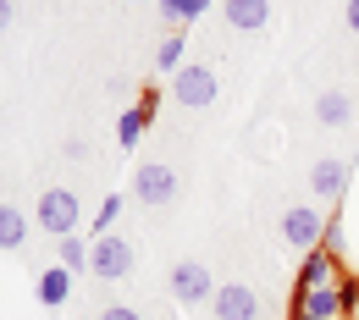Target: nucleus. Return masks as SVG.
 <instances>
[{
  "label": "nucleus",
  "mask_w": 359,
  "mask_h": 320,
  "mask_svg": "<svg viewBox=\"0 0 359 320\" xmlns=\"http://www.w3.org/2000/svg\"><path fill=\"white\" fill-rule=\"evenodd\" d=\"M222 17H226V28L255 34V28L271 22V0H222Z\"/></svg>",
  "instance_id": "10"
},
{
  "label": "nucleus",
  "mask_w": 359,
  "mask_h": 320,
  "mask_svg": "<svg viewBox=\"0 0 359 320\" xmlns=\"http://www.w3.org/2000/svg\"><path fill=\"white\" fill-rule=\"evenodd\" d=\"M182 55H188L182 34H166V45H161V55H155V67H161V72H182V67H188Z\"/></svg>",
  "instance_id": "17"
},
{
  "label": "nucleus",
  "mask_w": 359,
  "mask_h": 320,
  "mask_svg": "<svg viewBox=\"0 0 359 320\" xmlns=\"http://www.w3.org/2000/svg\"><path fill=\"white\" fill-rule=\"evenodd\" d=\"M210 309H216V320H255L260 315V298H255L249 281H222L216 298H210Z\"/></svg>",
  "instance_id": "8"
},
{
  "label": "nucleus",
  "mask_w": 359,
  "mask_h": 320,
  "mask_svg": "<svg viewBox=\"0 0 359 320\" xmlns=\"http://www.w3.org/2000/svg\"><path fill=\"white\" fill-rule=\"evenodd\" d=\"M11 28V0H0V34Z\"/></svg>",
  "instance_id": "22"
},
{
  "label": "nucleus",
  "mask_w": 359,
  "mask_h": 320,
  "mask_svg": "<svg viewBox=\"0 0 359 320\" xmlns=\"http://www.w3.org/2000/svg\"><path fill=\"white\" fill-rule=\"evenodd\" d=\"M320 237H326V216H320V204H293V210L282 216V243H287V249L310 254V249H320Z\"/></svg>",
  "instance_id": "4"
},
{
  "label": "nucleus",
  "mask_w": 359,
  "mask_h": 320,
  "mask_svg": "<svg viewBox=\"0 0 359 320\" xmlns=\"http://www.w3.org/2000/svg\"><path fill=\"white\" fill-rule=\"evenodd\" d=\"M67 298H72V271H67V265L39 271V304H45V309H61Z\"/></svg>",
  "instance_id": "11"
},
{
  "label": "nucleus",
  "mask_w": 359,
  "mask_h": 320,
  "mask_svg": "<svg viewBox=\"0 0 359 320\" xmlns=\"http://www.w3.org/2000/svg\"><path fill=\"white\" fill-rule=\"evenodd\" d=\"M138 111H144V116L155 122V111H161V94H155V89H144V94H138Z\"/></svg>",
  "instance_id": "20"
},
{
  "label": "nucleus",
  "mask_w": 359,
  "mask_h": 320,
  "mask_svg": "<svg viewBox=\"0 0 359 320\" xmlns=\"http://www.w3.org/2000/svg\"><path fill=\"white\" fill-rule=\"evenodd\" d=\"M116 216H122V193H105V199H100V210H94V232H111Z\"/></svg>",
  "instance_id": "18"
},
{
  "label": "nucleus",
  "mask_w": 359,
  "mask_h": 320,
  "mask_svg": "<svg viewBox=\"0 0 359 320\" xmlns=\"http://www.w3.org/2000/svg\"><path fill=\"white\" fill-rule=\"evenodd\" d=\"M177 172L166 166V160H138V172H133V199L138 204H172L177 199Z\"/></svg>",
  "instance_id": "3"
},
{
  "label": "nucleus",
  "mask_w": 359,
  "mask_h": 320,
  "mask_svg": "<svg viewBox=\"0 0 359 320\" xmlns=\"http://www.w3.org/2000/svg\"><path fill=\"white\" fill-rule=\"evenodd\" d=\"M348 315V271L332 249H310L293 276V320H343Z\"/></svg>",
  "instance_id": "1"
},
{
  "label": "nucleus",
  "mask_w": 359,
  "mask_h": 320,
  "mask_svg": "<svg viewBox=\"0 0 359 320\" xmlns=\"http://www.w3.org/2000/svg\"><path fill=\"white\" fill-rule=\"evenodd\" d=\"M94 320H144L138 309H128V304H111V309H100Z\"/></svg>",
  "instance_id": "19"
},
{
  "label": "nucleus",
  "mask_w": 359,
  "mask_h": 320,
  "mask_svg": "<svg viewBox=\"0 0 359 320\" xmlns=\"http://www.w3.org/2000/svg\"><path fill=\"white\" fill-rule=\"evenodd\" d=\"M348 116H354V99H348V94L326 89L315 99V122H320V127H348Z\"/></svg>",
  "instance_id": "12"
},
{
  "label": "nucleus",
  "mask_w": 359,
  "mask_h": 320,
  "mask_svg": "<svg viewBox=\"0 0 359 320\" xmlns=\"http://www.w3.org/2000/svg\"><path fill=\"white\" fill-rule=\"evenodd\" d=\"M343 17H348V28L359 34V0H348V11H343Z\"/></svg>",
  "instance_id": "21"
},
{
  "label": "nucleus",
  "mask_w": 359,
  "mask_h": 320,
  "mask_svg": "<svg viewBox=\"0 0 359 320\" xmlns=\"http://www.w3.org/2000/svg\"><path fill=\"white\" fill-rule=\"evenodd\" d=\"M287 320H293V315H287Z\"/></svg>",
  "instance_id": "23"
},
{
  "label": "nucleus",
  "mask_w": 359,
  "mask_h": 320,
  "mask_svg": "<svg viewBox=\"0 0 359 320\" xmlns=\"http://www.w3.org/2000/svg\"><path fill=\"white\" fill-rule=\"evenodd\" d=\"M144 127H149V116H144L138 105H128V111L116 116V138H122V149H133L138 138H144Z\"/></svg>",
  "instance_id": "15"
},
{
  "label": "nucleus",
  "mask_w": 359,
  "mask_h": 320,
  "mask_svg": "<svg viewBox=\"0 0 359 320\" xmlns=\"http://www.w3.org/2000/svg\"><path fill=\"white\" fill-rule=\"evenodd\" d=\"M55 249H61V265H67V271H89V243H83L78 232L55 237Z\"/></svg>",
  "instance_id": "14"
},
{
  "label": "nucleus",
  "mask_w": 359,
  "mask_h": 320,
  "mask_svg": "<svg viewBox=\"0 0 359 320\" xmlns=\"http://www.w3.org/2000/svg\"><path fill=\"white\" fill-rule=\"evenodd\" d=\"M133 243L128 237H116V232H100L89 243V276H100V281H122V276H133Z\"/></svg>",
  "instance_id": "2"
},
{
  "label": "nucleus",
  "mask_w": 359,
  "mask_h": 320,
  "mask_svg": "<svg viewBox=\"0 0 359 320\" xmlns=\"http://www.w3.org/2000/svg\"><path fill=\"white\" fill-rule=\"evenodd\" d=\"M199 11H210V0H161V17H166L172 28H182V22H194Z\"/></svg>",
  "instance_id": "16"
},
{
  "label": "nucleus",
  "mask_w": 359,
  "mask_h": 320,
  "mask_svg": "<svg viewBox=\"0 0 359 320\" xmlns=\"http://www.w3.org/2000/svg\"><path fill=\"white\" fill-rule=\"evenodd\" d=\"M22 237H28L22 210H17V204H0V249H22Z\"/></svg>",
  "instance_id": "13"
},
{
  "label": "nucleus",
  "mask_w": 359,
  "mask_h": 320,
  "mask_svg": "<svg viewBox=\"0 0 359 320\" xmlns=\"http://www.w3.org/2000/svg\"><path fill=\"white\" fill-rule=\"evenodd\" d=\"M172 99L188 105V111H205V105L216 99V72H210L205 61H188L182 72H172Z\"/></svg>",
  "instance_id": "5"
},
{
  "label": "nucleus",
  "mask_w": 359,
  "mask_h": 320,
  "mask_svg": "<svg viewBox=\"0 0 359 320\" xmlns=\"http://www.w3.org/2000/svg\"><path fill=\"white\" fill-rule=\"evenodd\" d=\"M39 227H45L50 237L78 232V193H72V188H45V193H39Z\"/></svg>",
  "instance_id": "6"
},
{
  "label": "nucleus",
  "mask_w": 359,
  "mask_h": 320,
  "mask_svg": "<svg viewBox=\"0 0 359 320\" xmlns=\"http://www.w3.org/2000/svg\"><path fill=\"white\" fill-rule=\"evenodd\" d=\"M310 188L320 193V204H337L343 193H348V160H337V155H320L310 172Z\"/></svg>",
  "instance_id": "9"
},
{
  "label": "nucleus",
  "mask_w": 359,
  "mask_h": 320,
  "mask_svg": "<svg viewBox=\"0 0 359 320\" xmlns=\"http://www.w3.org/2000/svg\"><path fill=\"white\" fill-rule=\"evenodd\" d=\"M172 298L188 304V309H194V304H210V298H216V276L205 271L199 260H182V265H172Z\"/></svg>",
  "instance_id": "7"
}]
</instances>
